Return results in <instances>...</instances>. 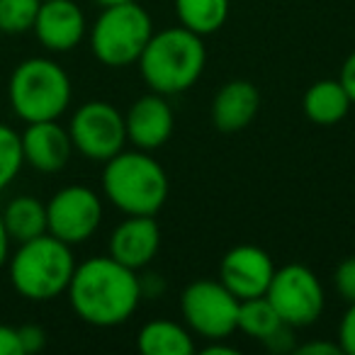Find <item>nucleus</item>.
Here are the masks:
<instances>
[{
	"label": "nucleus",
	"instance_id": "nucleus-6",
	"mask_svg": "<svg viewBox=\"0 0 355 355\" xmlns=\"http://www.w3.org/2000/svg\"><path fill=\"white\" fill-rule=\"evenodd\" d=\"M151 35L153 20L146 8L129 0L122 6L103 8L90 27V49L107 69H127L139 61Z\"/></svg>",
	"mask_w": 355,
	"mask_h": 355
},
{
	"label": "nucleus",
	"instance_id": "nucleus-1",
	"mask_svg": "<svg viewBox=\"0 0 355 355\" xmlns=\"http://www.w3.org/2000/svg\"><path fill=\"white\" fill-rule=\"evenodd\" d=\"M66 295L76 316L98 329L129 321L144 300L137 270L112 256H93L76 266Z\"/></svg>",
	"mask_w": 355,
	"mask_h": 355
},
{
	"label": "nucleus",
	"instance_id": "nucleus-29",
	"mask_svg": "<svg viewBox=\"0 0 355 355\" xmlns=\"http://www.w3.org/2000/svg\"><path fill=\"white\" fill-rule=\"evenodd\" d=\"M297 355H340V345L331 340H309L295 348Z\"/></svg>",
	"mask_w": 355,
	"mask_h": 355
},
{
	"label": "nucleus",
	"instance_id": "nucleus-28",
	"mask_svg": "<svg viewBox=\"0 0 355 355\" xmlns=\"http://www.w3.org/2000/svg\"><path fill=\"white\" fill-rule=\"evenodd\" d=\"M0 355H22L20 334L6 324H0Z\"/></svg>",
	"mask_w": 355,
	"mask_h": 355
},
{
	"label": "nucleus",
	"instance_id": "nucleus-5",
	"mask_svg": "<svg viewBox=\"0 0 355 355\" xmlns=\"http://www.w3.org/2000/svg\"><path fill=\"white\" fill-rule=\"evenodd\" d=\"M71 78L61 64L46 56H32L15 66L8 80V100L22 122L59 119L71 105Z\"/></svg>",
	"mask_w": 355,
	"mask_h": 355
},
{
	"label": "nucleus",
	"instance_id": "nucleus-22",
	"mask_svg": "<svg viewBox=\"0 0 355 355\" xmlns=\"http://www.w3.org/2000/svg\"><path fill=\"white\" fill-rule=\"evenodd\" d=\"M42 0H0V32L25 35L35 27Z\"/></svg>",
	"mask_w": 355,
	"mask_h": 355
},
{
	"label": "nucleus",
	"instance_id": "nucleus-8",
	"mask_svg": "<svg viewBox=\"0 0 355 355\" xmlns=\"http://www.w3.org/2000/svg\"><path fill=\"white\" fill-rule=\"evenodd\" d=\"M239 302L219 280H195L180 295V311L195 336L227 340L236 331Z\"/></svg>",
	"mask_w": 355,
	"mask_h": 355
},
{
	"label": "nucleus",
	"instance_id": "nucleus-14",
	"mask_svg": "<svg viewBox=\"0 0 355 355\" xmlns=\"http://www.w3.org/2000/svg\"><path fill=\"white\" fill-rule=\"evenodd\" d=\"M22 158L30 168L40 173H59L69 166L73 144L69 129L61 127L56 119L46 122H30L20 134Z\"/></svg>",
	"mask_w": 355,
	"mask_h": 355
},
{
	"label": "nucleus",
	"instance_id": "nucleus-31",
	"mask_svg": "<svg viewBox=\"0 0 355 355\" xmlns=\"http://www.w3.org/2000/svg\"><path fill=\"white\" fill-rule=\"evenodd\" d=\"M139 282H141V295L148 297V300H153V297H158L166 290V282L158 275H144V277H139Z\"/></svg>",
	"mask_w": 355,
	"mask_h": 355
},
{
	"label": "nucleus",
	"instance_id": "nucleus-15",
	"mask_svg": "<svg viewBox=\"0 0 355 355\" xmlns=\"http://www.w3.org/2000/svg\"><path fill=\"white\" fill-rule=\"evenodd\" d=\"M158 248H161V229L156 219L146 214H132L110 234L107 256L132 270H141L156 258Z\"/></svg>",
	"mask_w": 355,
	"mask_h": 355
},
{
	"label": "nucleus",
	"instance_id": "nucleus-24",
	"mask_svg": "<svg viewBox=\"0 0 355 355\" xmlns=\"http://www.w3.org/2000/svg\"><path fill=\"white\" fill-rule=\"evenodd\" d=\"M334 287L348 304L355 302V256L338 263V268H336V272H334Z\"/></svg>",
	"mask_w": 355,
	"mask_h": 355
},
{
	"label": "nucleus",
	"instance_id": "nucleus-32",
	"mask_svg": "<svg viewBox=\"0 0 355 355\" xmlns=\"http://www.w3.org/2000/svg\"><path fill=\"white\" fill-rule=\"evenodd\" d=\"M202 353L205 355H236L239 350L234 345H227L224 338H217V340H207V345H202Z\"/></svg>",
	"mask_w": 355,
	"mask_h": 355
},
{
	"label": "nucleus",
	"instance_id": "nucleus-12",
	"mask_svg": "<svg viewBox=\"0 0 355 355\" xmlns=\"http://www.w3.org/2000/svg\"><path fill=\"white\" fill-rule=\"evenodd\" d=\"M85 30V12L73 0H42L32 27L37 42L54 54L73 51L83 42Z\"/></svg>",
	"mask_w": 355,
	"mask_h": 355
},
{
	"label": "nucleus",
	"instance_id": "nucleus-23",
	"mask_svg": "<svg viewBox=\"0 0 355 355\" xmlns=\"http://www.w3.org/2000/svg\"><path fill=\"white\" fill-rule=\"evenodd\" d=\"M22 166H25V158H22L20 134L10 124L0 122V193L15 180Z\"/></svg>",
	"mask_w": 355,
	"mask_h": 355
},
{
	"label": "nucleus",
	"instance_id": "nucleus-19",
	"mask_svg": "<svg viewBox=\"0 0 355 355\" xmlns=\"http://www.w3.org/2000/svg\"><path fill=\"white\" fill-rule=\"evenodd\" d=\"M10 241L22 243L46 234V205L32 195H20L0 209Z\"/></svg>",
	"mask_w": 355,
	"mask_h": 355
},
{
	"label": "nucleus",
	"instance_id": "nucleus-13",
	"mask_svg": "<svg viewBox=\"0 0 355 355\" xmlns=\"http://www.w3.org/2000/svg\"><path fill=\"white\" fill-rule=\"evenodd\" d=\"M124 127H127V141L141 151H156L171 139L175 127V114L166 95L148 93L132 103V107L124 114Z\"/></svg>",
	"mask_w": 355,
	"mask_h": 355
},
{
	"label": "nucleus",
	"instance_id": "nucleus-20",
	"mask_svg": "<svg viewBox=\"0 0 355 355\" xmlns=\"http://www.w3.org/2000/svg\"><path fill=\"white\" fill-rule=\"evenodd\" d=\"M173 8L180 27L205 40L227 25L232 0H173Z\"/></svg>",
	"mask_w": 355,
	"mask_h": 355
},
{
	"label": "nucleus",
	"instance_id": "nucleus-34",
	"mask_svg": "<svg viewBox=\"0 0 355 355\" xmlns=\"http://www.w3.org/2000/svg\"><path fill=\"white\" fill-rule=\"evenodd\" d=\"M93 3L100 8H114V6H122V3H129V0H93Z\"/></svg>",
	"mask_w": 355,
	"mask_h": 355
},
{
	"label": "nucleus",
	"instance_id": "nucleus-25",
	"mask_svg": "<svg viewBox=\"0 0 355 355\" xmlns=\"http://www.w3.org/2000/svg\"><path fill=\"white\" fill-rule=\"evenodd\" d=\"M340 353L355 355V302H350V306L345 309L343 319L338 324V340Z\"/></svg>",
	"mask_w": 355,
	"mask_h": 355
},
{
	"label": "nucleus",
	"instance_id": "nucleus-3",
	"mask_svg": "<svg viewBox=\"0 0 355 355\" xmlns=\"http://www.w3.org/2000/svg\"><path fill=\"white\" fill-rule=\"evenodd\" d=\"M103 195L122 214L156 217L168 200V175L151 151H119L105 161Z\"/></svg>",
	"mask_w": 355,
	"mask_h": 355
},
{
	"label": "nucleus",
	"instance_id": "nucleus-33",
	"mask_svg": "<svg viewBox=\"0 0 355 355\" xmlns=\"http://www.w3.org/2000/svg\"><path fill=\"white\" fill-rule=\"evenodd\" d=\"M10 236L6 232V224H3V214H0V268L6 266L8 258H10Z\"/></svg>",
	"mask_w": 355,
	"mask_h": 355
},
{
	"label": "nucleus",
	"instance_id": "nucleus-17",
	"mask_svg": "<svg viewBox=\"0 0 355 355\" xmlns=\"http://www.w3.org/2000/svg\"><path fill=\"white\" fill-rule=\"evenodd\" d=\"M137 348L144 355H193V331L171 319H153L139 329Z\"/></svg>",
	"mask_w": 355,
	"mask_h": 355
},
{
	"label": "nucleus",
	"instance_id": "nucleus-16",
	"mask_svg": "<svg viewBox=\"0 0 355 355\" xmlns=\"http://www.w3.org/2000/svg\"><path fill=\"white\" fill-rule=\"evenodd\" d=\"M261 110V90L251 80H229L212 100V124L219 132H241Z\"/></svg>",
	"mask_w": 355,
	"mask_h": 355
},
{
	"label": "nucleus",
	"instance_id": "nucleus-11",
	"mask_svg": "<svg viewBox=\"0 0 355 355\" xmlns=\"http://www.w3.org/2000/svg\"><path fill=\"white\" fill-rule=\"evenodd\" d=\"M272 258L253 243H241L224 253L219 263V282L232 292L236 300L266 295L272 280Z\"/></svg>",
	"mask_w": 355,
	"mask_h": 355
},
{
	"label": "nucleus",
	"instance_id": "nucleus-10",
	"mask_svg": "<svg viewBox=\"0 0 355 355\" xmlns=\"http://www.w3.org/2000/svg\"><path fill=\"white\" fill-rule=\"evenodd\" d=\"M103 222V198L88 185H66L46 202V232L69 246L85 243Z\"/></svg>",
	"mask_w": 355,
	"mask_h": 355
},
{
	"label": "nucleus",
	"instance_id": "nucleus-4",
	"mask_svg": "<svg viewBox=\"0 0 355 355\" xmlns=\"http://www.w3.org/2000/svg\"><path fill=\"white\" fill-rule=\"evenodd\" d=\"M76 258L69 243L49 232L17 243L8 258V275L17 295L30 302H51L69 290L76 270Z\"/></svg>",
	"mask_w": 355,
	"mask_h": 355
},
{
	"label": "nucleus",
	"instance_id": "nucleus-9",
	"mask_svg": "<svg viewBox=\"0 0 355 355\" xmlns=\"http://www.w3.org/2000/svg\"><path fill=\"white\" fill-rule=\"evenodd\" d=\"M69 137L73 151H78L88 161L105 163L127 144L124 114L114 105L90 100L73 112L69 122Z\"/></svg>",
	"mask_w": 355,
	"mask_h": 355
},
{
	"label": "nucleus",
	"instance_id": "nucleus-30",
	"mask_svg": "<svg viewBox=\"0 0 355 355\" xmlns=\"http://www.w3.org/2000/svg\"><path fill=\"white\" fill-rule=\"evenodd\" d=\"M338 80H340V85L345 88V93H348L350 103L355 105V51L348 56V59L343 61V66H340Z\"/></svg>",
	"mask_w": 355,
	"mask_h": 355
},
{
	"label": "nucleus",
	"instance_id": "nucleus-18",
	"mask_svg": "<svg viewBox=\"0 0 355 355\" xmlns=\"http://www.w3.org/2000/svg\"><path fill=\"white\" fill-rule=\"evenodd\" d=\"M302 107H304V114L309 122L319 124V127H331V124H338L350 112L353 103H350L340 80L324 78L306 88Z\"/></svg>",
	"mask_w": 355,
	"mask_h": 355
},
{
	"label": "nucleus",
	"instance_id": "nucleus-26",
	"mask_svg": "<svg viewBox=\"0 0 355 355\" xmlns=\"http://www.w3.org/2000/svg\"><path fill=\"white\" fill-rule=\"evenodd\" d=\"M20 334V345H22V355H30V353H40L42 348L46 345V334L42 326L37 324H27L17 329Z\"/></svg>",
	"mask_w": 355,
	"mask_h": 355
},
{
	"label": "nucleus",
	"instance_id": "nucleus-27",
	"mask_svg": "<svg viewBox=\"0 0 355 355\" xmlns=\"http://www.w3.org/2000/svg\"><path fill=\"white\" fill-rule=\"evenodd\" d=\"M263 343L272 350V353H295L297 343H295V336H292V326L282 324L277 331H272Z\"/></svg>",
	"mask_w": 355,
	"mask_h": 355
},
{
	"label": "nucleus",
	"instance_id": "nucleus-2",
	"mask_svg": "<svg viewBox=\"0 0 355 355\" xmlns=\"http://www.w3.org/2000/svg\"><path fill=\"white\" fill-rule=\"evenodd\" d=\"M144 83L161 95H178L190 90L205 73L207 49L200 35L185 27H168L153 32L137 61Z\"/></svg>",
	"mask_w": 355,
	"mask_h": 355
},
{
	"label": "nucleus",
	"instance_id": "nucleus-7",
	"mask_svg": "<svg viewBox=\"0 0 355 355\" xmlns=\"http://www.w3.org/2000/svg\"><path fill=\"white\" fill-rule=\"evenodd\" d=\"M266 297L280 314L282 324L292 329H304L319 321L326 306V295L319 277L300 263L275 268Z\"/></svg>",
	"mask_w": 355,
	"mask_h": 355
},
{
	"label": "nucleus",
	"instance_id": "nucleus-21",
	"mask_svg": "<svg viewBox=\"0 0 355 355\" xmlns=\"http://www.w3.org/2000/svg\"><path fill=\"white\" fill-rule=\"evenodd\" d=\"M280 326H282L280 314H277L275 306L270 304V300L266 295L248 297V300L239 302L236 331H243V334L256 340H266Z\"/></svg>",
	"mask_w": 355,
	"mask_h": 355
}]
</instances>
